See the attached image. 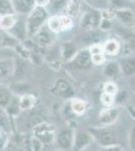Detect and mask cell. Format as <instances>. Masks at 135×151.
Returning <instances> with one entry per match:
<instances>
[{"instance_id": "cell-1", "label": "cell", "mask_w": 135, "mask_h": 151, "mask_svg": "<svg viewBox=\"0 0 135 151\" xmlns=\"http://www.w3.org/2000/svg\"><path fill=\"white\" fill-rule=\"evenodd\" d=\"M46 16H48V13H46L45 9L41 6L35 7L29 12L27 22H26L28 35H34L40 29H41L43 23L46 20Z\"/></svg>"}, {"instance_id": "cell-2", "label": "cell", "mask_w": 135, "mask_h": 151, "mask_svg": "<svg viewBox=\"0 0 135 151\" xmlns=\"http://www.w3.org/2000/svg\"><path fill=\"white\" fill-rule=\"evenodd\" d=\"M94 139L97 140L100 146H109L114 144H119V137L113 129L109 127L97 128L90 131Z\"/></svg>"}, {"instance_id": "cell-3", "label": "cell", "mask_w": 135, "mask_h": 151, "mask_svg": "<svg viewBox=\"0 0 135 151\" xmlns=\"http://www.w3.org/2000/svg\"><path fill=\"white\" fill-rule=\"evenodd\" d=\"M34 137L43 144H50L55 139V131L51 125L46 123H40L33 129Z\"/></svg>"}, {"instance_id": "cell-4", "label": "cell", "mask_w": 135, "mask_h": 151, "mask_svg": "<svg viewBox=\"0 0 135 151\" xmlns=\"http://www.w3.org/2000/svg\"><path fill=\"white\" fill-rule=\"evenodd\" d=\"M74 138L75 133L71 128L63 129L56 137V143L60 149L64 151H69L73 149L74 145Z\"/></svg>"}, {"instance_id": "cell-5", "label": "cell", "mask_w": 135, "mask_h": 151, "mask_svg": "<svg viewBox=\"0 0 135 151\" xmlns=\"http://www.w3.org/2000/svg\"><path fill=\"white\" fill-rule=\"evenodd\" d=\"M92 55L89 50H81L71 60L70 67L74 70H86L90 68Z\"/></svg>"}, {"instance_id": "cell-6", "label": "cell", "mask_w": 135, "mask_h": 151, "mask_svg": "<svg viewBox=\"0 0 135 151\" xmlns=\"http://www.w3.org/2000/svg\"><path fill=\"white\" fill-rule=\"evenodd\" d=\"M93 139H94V137H93L92 133L90 131H85V130L78 131L77 133H75L73 150L74 151L84 150L85 148L89 147L91 145Z\"/></svg>"}, {"instance_id": "cell-7", "label": "cell", "mask_w": 135, "mask_h": 151, "mask_svg": "<svg viewBox=\"0 0 135 151\" xmlns=\"http://www.w3.org/2000/svg\"><path fill=\"white\" fill-rule=\"evenodd\" d=\"M72 26V19L69 16H55L48 20V27L53 32H60Z\"/></svg>"}, {"instance_id": "cell-8", "label": "cell", "mask_w": 135, "mask_h": 151, "mask_svg": "<svg viewBox=\"0 0 135 151\" xmlns=\"http://www.w3.org/2000/svg\"><path fill=\"white\" fill-rule=\"evenodd\" d=\"M120 116V110L117 108H108L103 110L99 115V120L100 122L104 125H112L113 123H115L118 120Z\"/></svg>"}, {"instance_id": "cell-9", "label": "cell", "mask_w": 135, "mask_h": 151, "mask_svg": "<svg viewBox=\"0 0 135 151\" xmlns=\"http://www.w3.org/2000/svg\"><path fill=\"white\" fill-rule=\"evenodd\" d=\"M53 92L58 95V96L62 97V98H70L74 95V90L65 80H58L53 87Z\"/></svg>"}, {"instance_id": "cell-10", "label": "cell", "mask_w": 135, "mask_h": 151, "mask_svg": "<svg viewBox=\"0 0 135 151\" xmlns=\"http://www.w3.org/2000/svg\"><path fill=\"white\" fill-rule=\"evenodd\" d=\"M121 72L126 77H131L135 75V58L134 57H127L120 60L119 63Z\"/></svg>"}, {"instance_id": "cell-11", "label": "cell", "mask_w": 135, "mask_h": 151, "mask_svg": "<svg viewBox=\"0 0 135 151\" xmlns=\"http://www.w3.org/2000/svg\"><path fill=\"white\" fill-rule=\"evenodd\" d=\"M34 0H12L14 11L18 13H28L32 10Z\"/></svg>"}, {"instance_id": "cell-12", "label": "cell", "mask_w": 135, "mask_h": 151, "mask_svg": "<svg viewBox=\"0 0 135 151\" xmlns=\"http://www.w3.org/2000/svg\"><path fill=\"white\" fill-rule=\"evenodd\" d=\"M28 33L27 24L23 20H19L15 23V25L11 28V35L17 40H23L26 37V35Z\"/></svg>"}, {"instance_id": "cell-13", "label": "cell", "mask_w": 135, "mask_h": 151, "mask_svg": "<svg viewBox=\"0 0 135 151\" xmlns=\"http://www.w3.org/2000/svg\"><path fill=\"white\" fill-rule=\"evenodd\" d=\"M34 41L40 47H46L51 42V35L45 29H40L34 35Z\"/></svg>"}, {"instance_id": "cell-14", "label": "cell", "mask_w": 135, "mask_h": 151, "mask_svg": "<svg viewBox=\"0 0 135 151\" xmlns=\"http://www.w3.org/2000/svg\"><path fill=\"white\" fill-rule=\"evenodd\" d=\"M115 14H116V16L118 17L119 20L123 24H125V25H130L134 21V14L129 9L126 8L117 9Z\"/></svg>"}, {"instance_id": "cell-15", "label": "cell", "mask_w": 135, "mask_h": 151, "mask_svg": "<svg viewBox=\"0 0 135 151\" xmlns=\"http://www.w3.org/2000/svg\"><path fill=\"white\" fill-rule=\"evenodd\" d=\"M120 65L117 64L115 62H111L109 64H107L104 68V74L106 77L110 78V79H114V78L118 77L120 74Z\"/></svg>"}, {"instance_id": "cell-16", "label": "cell", "mask_w": 135, "mask_h": 151, "mask_svg": "<svg viewBox=\"0 0 135 151\" xmlns=\"http://www.w3.org/2000/svg\"><path fill=\"white\" fill-rule=\"evenodd\" d=\"M17 22L16 16L13 13L4 14L0 17V27L3 29H11Z\"/></svg>"}, {"instance_id": "cell-17", "label": "cell", "mask_w": 135, "mask_h": 151, "mask_svg": "<svg viewBox=\"0 0 135 151\" xmlns=\"http://www.w3.org/2000/svg\"><path fill=\"white\" fill-rule=\"evenodd\" d=\"M98 23H99V15L95 13H87L84 15L82 20V25L87 28H94Z\"/></svg>"}, {"instance_id": "cell-18", "label": "cell", "mask_w": 135, "mask_h": 151, "mask_svg": "<svg viewBox=\"0 0 135 151\" xmlns=\"http://www.w3.org/2000/svg\"><path fill=\"white\" fill-rule=\"evenodd\" d=\"M71 107H72V111L77 115L84 114L86 112V109H87L86 102L81 99H74L72 101V104H71Z\"/></svg>"}, {"instance_id": "cell-19", "label": "cell", "mask_w": 135, "mask_h": 151, "mask_svg": "<svg viewBox=\"0 0 135 151\" xmlns=\"http://www.w3.org/2000/svg\"><path fill=\"white\" fill-rule=\"evenodd\" d=\"M77 55V47L72 42H67L63 45V57L66 60L73 58Z\"/></svg>"}, {"instance_id": "cell-20", "label": "cell", "mask_w": 135, "mask_h": 151, "mask_svg": "<svg viewBox=\"0 0 135 151\" xmlns=\"http://www.w3.org/2000/svg\"><path fill=\"white\" fill-rule=\"evenodd\" d=\"M34 104V97L31 95H23L19 99V107L20 110H29Z\"/></svg>"}, {"instance_id": "cell-21", "label": "cell", "mask_w": 135, "mask_h": 151, "mask_svg": "<svg viewBox=\"0 0 135 151\" xmlns=\"http://www.w3.org/2000/svg\"><path fill=\"white\" fill-rule=\"evenodd\" d=\"M12 101L11 95L6 89L0 87V108H6Z\"/></svg>"}, {"instance_id": "cell-22", "label": "cell", "mask_w": 135, "mask_h": 151, "mask_svg": "<svg viewBox=\"0 0 135 151\" xmlns=\"http://www.w3.org/2000/svg\"><path fill=\"white\" fill-rule=\"evenodd\" d=\"M13 11L12 0H0V15L13 13Z\"/></svg>"}, {"instance_id": "cell-23", "label": "cell", "mask_w": 135, "mask_h": 151, "mask_svg": "<svg viewBox=\"0 0 135 151\" xmlns=\"http://www.w3.org/2000/svg\"><path fill=\"white\" fill-rule=\"evenodd\" d=\"M104 50L108 55H115L119 50V43L114 40H108L104 47Z\"/></svg>"}, {"instance_id": "cell-24", "label": "cell", "mask_w": 135, "mask_h": 151, "mask_svg": "<svg viewBox=\"0 0 135 151\" xmlns=\"http://www.w3.org/2000/svg\"><path fill=\"white\" fill-rule=\"evenodd\" d=\"M0 128L6 131H9V129H10V121H9L8 117L6 116L5 112L3 111L0 112Z\"/></svg>"}, {"instance_id": "cell-25", "label": "cell", "mask_w": 135, "mask_h": 151, "mask_svg": "<svg viewBox=\"0 0 135 151\" xmlns=\"http://www.w3.org/2000/svg\"><path fill=\"white\" fill-rule=\"evenodd\" d=\"M128 145L131 151H135V126H133L129 131L128 135Z\"/></svg>"}, {"instance_id": "cell-26", "label": "cell", "mask_w": 135, "mask_h": 151, "mask_svg": "<svg viewBox=\"0 0 135 151\" xmlns=\"http://www.w3.org/2000/svg\"><path fill=\"white\" fill-rule=\"evenodd\" d=\"M104 91H105V93H108V94L113 95V96H114V95L117 93V91H118V88H117V86L114 84V83L109 82L105 85Z\"/></svg>"}, {"instance_id": "cell-27", "label": "cell", "mask_w": 135, "mask_h": 151, "mask_svg": "<svg viewBox=\"0 0 135 151\" xmlns=\"http://www.w3.org/2000/svg\"><path fill=\"white\" fill-rule=\"evenodd\" d=\"M99 151H124V148L120 144H114L109 146H100Z\"/></svg>"}, {"instance_id": "cell-28", "label": "cell", "mask_w": 135, "mask_h": 151, "mask_svg": "<svg viewBox=\"0 0 135 151\" xmlns=\"http://www.w3.org/2000/svg\"><path fill=\"white\" fill-rule=\"evenodd\" d=\"M113 101H114V97H113V95H110L108 93H104L101 96V102L103 104L105 105V106H110Z\"/></svg>"}, {"instance_id": "cell-29", "label": "cell", "mask_w": 135, "mask_h": 151, "mask_svg": "<svg viewBox=\"0 0 135 151\" xmlns=\"http://www.w3.org/2000/svg\"><path fill=\"white\" fill-rule=\"evenodd\" d=\"M104 62V57H103L102 52L99 53H94L92 55V63L95 65H101Z\"/></svg>"}, {"instance_id": "cell-30", "label": "cell", "mask_w": 135, "mask_h": 151, "mask_svg": "<svg viewBox=\"0 0 135 151\" xmlns=\"http://www.w3.org/2000/svg\"><path fill=\"white\" fill-rule=\"evenodd\" d=\"M111 1V4L115 8L117 9H121V8H124L126 6V0H110Z\"/></svg>"}, {"instance_id": "cell-31", "label": "cell", "mask_w": 135, "mask_h": 151, "mask_svg": "<svg viewBox=\"0 0 135 151\" xmlns=\"http://www.w3.org/2000/svg\"><path fill=\"white\" fill-rule=\"evenodd\" d=\"M78 7H79V5H78V3H76V2L72 1L70 4H69L68 12H69L70 14H72V15H75V14L78 12Z\"/></svg>"}, {"instance_id": "cell-32", "label": "cell", "mask_w": 135, "mask_h": 151, "mask_svg": "<svg viewBox=\"0 0 135 151\" xmlns=\"http://www.w3.org/2000/svg\"><path fill=\"white\" fill-rule=\"evenodd\" d=\"M67 2H68V0H55V1L53 2V9H55V10H58V9L64 7V5H65Z\"/></svg>"}, {"instance_id": "cell-33", "label": "cell", "mask_w": 135, "mask_h": 151, "mask_svg": "<svg viewBox=\"0 0 135 151\" xmlns=\"http://www.w3.org/2000/svg\"><path fill=\"white\" fill-rule=\"evenodd\" d=\"M34 2H35V4L38 6H45L46 4L50 2V0H34Z\"/></svg>"}, {"instance_id": "cell-34", "label": "cell", "mask_w": 135, "mask_h": 151, "mask_svg": "<svg viewBox=\"0 0 135 151\" xmlns=\"http://www.w3.org/2000/svg\"><path fill=\"white\" fill-rule=\"evenodd\" d=\"M82 151H99V148L98 149H96V148H92V147H87V148H85L84 150H82Z\"/></svg>"}, {"instance_id": "cell-35", "label": "cell", "mask_w": 135, "mask_h": 151, "mask_svg": "<svg viewBox=\"0 0 135 151\" xmlns=\"http://www.w3.org/2000/svg\"><path fill=\"white\" fill-rule=\"evenodd\" d=\"M134 30H135V25H134Z\"/></svg>"}, {"instance_id": "cell-36", "label": "cell", "mask_w": 135, "mask_h": 151, "mask_svg": "<svg viewBox=\"0 0 135 151\" xmlns=\"http://www.w3.org/2000/svg\"><path fill=\"white\" fill-rule=\"evenodd\" d=\"M0 136H1V134H0Z\"/></svg>"}, {"instance_id": "cell-37", "label": "cell", "mask_w": 135, "mask_h": 151, "mask_svg": "<svg viewBox=\"0 0 135 151\" xmlns=\"http://www.w3.org/2000/svg\"><path fill=\"white\" fill-rule=\"evenodd\" d=\"M130 151H131V150H130Z\"/></svg>"}]
</instances>
